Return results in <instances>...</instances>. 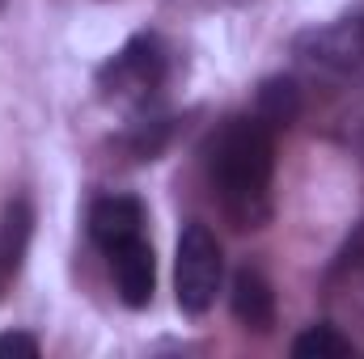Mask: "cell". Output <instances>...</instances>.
<instances>
[{"label":"cell","instance_id":"cell-1","mask_svg":"<svg viewBox=\"0 0 364 359\" xmlns=\"http://www.w3.org/2000/svg\"><path fill=\"white\" fill-rule=\"evenodd\" d=\"M208 186L220 211L237 228H263L272 220L275 131L259 114L225 118L208 140Z\"/></svg>","mask_w":364,"mask_h":359},{"label":"cell","instance_id":"cell-2","mask_svg":"<svg viewBox=\"0 0 364 359\" xmlns=\"http://www.w3.org/2000/svg\"><path fill=\"white\" fill-rule=\"evenodd\" d=\"M170 51L157 34H136L119 55H110L97 72V89L119 110H144L166 85Z\"/></svg>","mask_w":364,"mask_h":359},{"label":"cell","instance_id":"cell-3","mask_svg":"<svg viewBox=\"0 0 364 359\" xmlns=\"http://www.w3.org/2000/svg\"><path fill=\"white\" fill-rule=\"evenodd\" d=\"M220 241L203 228V224H186L178 237V263H174V292H178V309L199 317L212 309L216 292H220Z\"/></svg>","mask_w":364,"mask_h":359},{"label":"cell","instance_id":"cell-4","mask_svg":"<svg viewBox=\"0 0 364 359\" xmlns=\"http://www.w3.org/2000/svg\"><path fill=\"white\" fill-rule=\"evenodd\" d=\"M292 51L314 72H331V77L360 81L364 77V13H352V17H339V21H326V26L305 30L292 43Z\"/></svg>","mask_w":364,"mask_h":359},{"label":"cell","instance_id":"cell-5","mask_svg":"<svg viewBox=\"0 0 364 359\" xmlns=\"http://www.w3.org/2000/svg\"><path fill=\"white\" fill-rule=\"evenodd\" d=\"M110 258V275L119 287V300L127 309H144L153 300V283H157V263H153V245L144 237H132L114 250H106Z\"/></svg>","mask_w":364,"mask_h":359},{"label":"cell","instance_id":"cell-6","mask_svg":"<svg viewBox=\"0 0 364 359\" xmlns=\"http://www.w3.org/2000/svg\"><path fill=\"white\" fill-rule=\"evenodd\" d=\"M90 237L102 245V254L123 245V241H132V237H144V207H140V199H132V194L97 199L90 207Z\"/></svg>","mask_w":364,"mask_h":359},{"label":"cell","instance_id":"cell-7","mask_svg":"<svg viewBox=\"0 0 364 359\" xmlns=\"http://www.w3.org/2000/svg\"><path fill=\"white\" fill-rule=\"evenodd\" d=\"M229 300H233V317H237L246 330H255V334H267V330H272L275 292L255 267H242L237 275H233V292H229Z\"/></svg>","mask_w":364,"mask_h":359},{"label":"cell","instance_id":"cell-8","mask_svg":"<svg viewBox=\"0 0 364 359\" xmlns=\"http://www.w3.org/2000/svg\"><path fill=\"white\" fill-rule=\"evenodd\" d=\"M30 233H34V211L26 199H13L0 216V275L13 279L21 263H26V250H30Z\"/></svg>","mask_w":364,"mask_h":359},{"label":"cell","instance_id":"cell-9","mask_svg":"<svg viewBox=\"0 0 364 359\" xmlns=\"http://www.w3.org/2000/svg\"><path fill=\"white\" fill-rule=\"evenodd\" d=\"M255 114H259V118H263L272 131H284V127H292V123L301 118V89H296V81H288V77L263 81Z\"/></svg>","mask_w":364,"mask_h":359},{"label":"cell","instance_id":"cell-10","mask_svg":"<svg viewBox=\"0 0 364 359\" xmlns=\"http://www.w3.org/2000/svg\"><path fill=\"white\" fill-rule=\"evenodd\" d=\"M296 359H348L352 355V338H343L335 326H314L292 343Z\"/></svg>","mask_w":364,"mask_h":359},{"label":"cell","instance_id":"cell-11","mask_svg":"<svg viewBox=\"0 0 364 359\" xmlns=\"http://www.w3.org/2000/svg\"><path fill=\"white\" fill-rule=\"evenodd\" d=\"M38 338L34 334H21V330H13V334H4L0 338V359H9V355H21V359H38Z\"/></svg>","mask_w":364,"mask_h":359}]
</instances>
